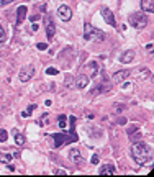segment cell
Instances as JSON below:
<instances>
[{
  "label": "cell",
  "instance_id": "1",
  "mask_svg": "<svg viewBox=\"0 0 154 177\" xmlns=\"http://www.w3.org/2000/svg\"><path fill=\"white\" fill-rule=\"evenodd\" d=\"M131 156L136 161V164L144 166L151 161V156H153V151L146 143L143 141H134L133 146H131Z\"/></svg>",
  "mask_w": 154,
  "mask_h": 177
},
{
  "label": "cell",
  "instance_id": "2",
  "mask_svg": "<svg viewBox=\"0 0 154 177\" xmlns=\"http://www.w3.org/2000/svg\"><path fill=\"white\" fill-rule=\"evenodd\" d=\"M74 125H75V116H71V133H56V135H53V138H54V146L56 148H61L63 144L66 143H74V141H77V135H75V130H74Z\"/></svg>",
  "mask_w": 154,
  "mask_h": 177
},
{
  "label": "cell",
  "instance_id": "3",
  "mask_svg": "<svg viewBox=\"0 0 154 177\" xmlns=\"http://www.w3.org/2000/svg\"><path fill=\"white\" fill-rule=\"evenodd\" d=\"M84 39H87V41H95V39L97 41H103L105 33L94 28L90 23H87V25H84Z\"/></svg>",
  "mask_w": 154,
  "mask_h": 177
},
{
  "label": "cell",
  "instance_id": "4",
  "mask_svg": "<svg viewBox=\"0 0 154 177\" xmlns=\"http://www.w3.org/2000/svg\"><path fill=\"white\" fill-rule=\"evenodd\" d=\"M129 23L136 30H143L148 25V17L144 13H133V15H129Z\"/></svg>",
  "mask_w": 154,
  "mask_h": 177
},
{
  "label": "cell",
  "instance_id": "5",
  "mask_svg": "<svg viewBox=\"0 0 154 177\" xmlns=\"http://www.w3.org/2000/svg\"><path fill=\"white\" fill-rule=\"evenodd\" d=\"M44 26H46V35H48V39H53L54 38V33H56V23L53 20V15H46L44 18Z\"/></svg>",
  "mask_w": 154,
  "mask_h": 177
},
{
  "label": "cell",
  "instance_id": "6",
  "mask_svg": "<svg viewBox=\"0 0 154 177\" xmlns=\"http://www.w3.org/2000/svg\"><path fill=\"white\" fill-rule=\"evenodd\" d=\"M34 75V67L33 66H23L20 69V74H18V77H20L21 82H28L30 79Z\"/></svg>",
  "mask_w": 154,
  "mask_h": 177
},
{
  "label": "cell",
  "instance_id": "7",
  "mask_svg": "<svg viewBox=\"0 0 154 177\" xmlns=\"http://www.w3.org/2000/svg\"><path fill=\"white\" fill-rule=\"evenodd\" d=\"M58 17L63 21H69L72 18V10L67 7V5H61L58 8Z\"/></svg>",
  "mask_w": 154,
  "mask_h": 177
},
{
  "label": "cell",
  "instance_id": "8",
  "mask_svg": "<svg viewBox=\"0 0 154 177\" xmlns=\"http://www.w3.org/2000/svg\"><path fill=\"white\" fill-rule=\"evenodd\" d=\"M102 17H103V20L107 21L110 26H117V21H115V17H113V12L108 8V7H103V8H102Z\"/></svg>",
  "mask_w": 154,
  "mask_h": 177
},
{
  "label": "cell",
  "instance_id": "9",
  "mask_svg": "<svg viewBox=\"0 0 154 177\" xmlns=\"http://www.w3.org/2000/svg\"><path fill=\"white\" fill-rule=\"evenodd\" d=\"M128 75H129V71L125 69V71H118V72H115L112 79H113V82H115V84H121Z\"/></svg>",
  "mask_w": 154,
  "mask_h": 177
},
{
  "label": "cell",
  "instance_id": "10",
  "mask_svg": "<svg viewBox=\"0 0 154 177\" xmlns=\"http://www.w3.org/2000/svg\"><path fill=\"white\" fill-rule=\"evenodd\" d=\"M89 85V75L87 74H80L75 79V87L77 89H85Z\"/></svg>",
  "mask_w": 154,
  "mask_h": 177
},
{
  "label": "cell",
  "instance_id": "11",
  "mask_svg": "<svg viewBox=\"0 0 154 177\" xmlns=\"http://www.w3.org/2000/svg\"><path fill=\"white\" fill-rule=\"evenodd\" d=\"M26 13H28V8H26L25 5H21V7H18V10H17V25H21V23L25 21V18H26Z\"/></svg>",
  "mask_w": 154,
  "mask_h": 177
},
{
  "label": "cell",
  "instance_id": "12",
  "mask_svg": "<svg viewBox=\"0 0 154 177\" xmlns=\"http://www.w3.org/2000/svg\"><path fill=\"white\" fill-rule=\"evenodd\" d=\"M69 157H71V161L74 162V164H77V166L82 162V154H80L79 149H71V152H69Z\"/></svg>",
  "mask_w": 154,
  "mask_h": 177
},
{
  "label": "cell",
  "instance_id": "13",
  "mask_svg": "<svg viewBox=\"0 0 154 177\" xmlns=\"http://www.w3.org/2000/svg\"><path fill=\"white\" fill-rule=\"evenodd\" d=\"M141 10L146 13L154 12V0H141Z\"/></svg>",
  "mask_w": 154,
  "mask_h": 177
},
{
  "label": "cell",
  "instance_id": "14",
  "mask_svg": "<svg viewBox=\"0 0 154 177\" xmlns=\"http://www.w3.org/2000/svg\"><path fill=\"white\" fill-rule=\"evenodd\" d=\"M133 59H134V51L133 49H128V51H125V53L121 54L120 61L123 62V64H128V62H131Z\"/></svg>",
  "mask_w": 154,
  "mask_h": 177
},
{
  "label": "cell",
  "instance_id": "15",
  "mask_svg": "<svg viewBox=\"0 0 154 177\" xmlns=\"http://www.w3.org/2000/svg\"><path fill=\"white\" fill-rule=\"evenodd\" d=\"M98 174H100V176H112V174H115V166H112V164L102 166L100 171H98Z\"/></svg>",
  "mask_w": 154,
  "mask_h": 177
},
{
  "label": "cell",
  "instance_id": "16",
  "mask_svg": "<svg viewBox=\"0 0 154 177\" xmlns=\"http://www.w3.org/2000/svg\"><path fill=\"white\" fill-rule=\"evenodd\" d=\"M25 136L21 135V133H15V143H17V146H23V144H25Z\"/></svg>",
  "mask_w": 154,
  "mask_h": 177
},
{
  "label": "cell",
  "instance_id": "17",
  "mask_svg": "<svg viewBox=\"0 0 154 177\" xmlns=\"http://www.w3.org/2000/svg\"><path fill=\"white\" fill-rule=\"evenodd\" d=\"M128 136H129V140L133 141V143H134V141H139V140H141V133H139V131L134 133V130H133V131H129Z\"/></svg>",
  "mask_w": 154,
  "mask_h": 177
},
{
  "label": "cell",
  "instance_id": "18",
  "mask_svg": "<svg viewBox=\"0 0 154 177\" xmlns=\"http://www.w3.org/2000/svg\"><path fill=\"white\" fill-rule=\"evenodd\" d=\"M12 159H13L12 154H2L0 152V162H10Z\"/></svg>",
  "mask_w": 154,
  "mask_h": 177
},
{
  "label": "cell",
  "instance_id": "19",
  "mask_svg": "<svg viewBox=\"0 0 154 177\" xmlns=\"http://www.w3.org/2000/svg\"><path fill=\"white\" fill-rule=\"evenodd\" d=\"M64 85H66V87H72V85H74V77H72V75H66Z\"/></svg>",
  "mask_w": 154,
  "mask_h": 177
},
{
  "label": "cell",
  "instance_id": "20",
  "mask_svg": "<svg viewBox=\"0 0 154 177\" xmlns=\"http://www.w3.org/2000/svg\"><path fill=\"white\" fill-rule=\"evenodd\" d=\"M7 140H8V133L5 130H0V143H5Z\"/></svg>",
  "mask_w": 154,
  "mask_h": 177
},
{
  "label": "cell",
  "instance_id": "21",
  "mask_svg": "<svg viewBox=\"0 0 154 177\" xmlns=\"http://www.w3.org/2000/svg\"><path fill=\"white\" fill-rule=\"evenodd\" d=\"M66 115H59V128H63V130L66 128Z\"/></svg>",
  "mask_w": 154,
  "mask_h": 177
},
{
  "label": "cell",
  "instance_id": "22",
  "mask_svg": "<svg viewBox=\"0 0 154 177\" xmlns=\"http://www.w3.org/2000/svg\"><path fill=\"white\" fill-rule=\"evenodd\" d=\"M46 74L48 75H56V74H59V71L56 69V67H48V69H46Z\"/></svg>",
  "mask_w": 154,
  "mask_h": 177
},
{
  "label": "cell",
  "instance_id": "23",
  "mask_svg": "<svg viewBox=\"0 0 154 177\" xmlns=\"http://www.w3.org/2000/svg\"><path fill=\"white\" fill-rule=\"evenodd\" d=\"M5 39H7V33H5V30H4V26L0 25V43H4Z\"/></svg>",
  "mask_w": 154,
  "mask_h": 177
},
{
  "label": "cell",
  "instance_id": "24",
  "mask_svg": "<svg viewBox=\"0 0 154 177\" xmlns=\"http://www.w3.org/2000/svg\"><path fill=\"white\" fill-rule=\"evenodd\" d=\"M121 110H125V105H121V103H115V108H113V111H115V113H120Z\"/></svg>",
  "mask_w": 154,
  "mask_h": 177
},
{
  "label": "cell",
  "instance_id": "25",
  "mask_svg": "<svg viewBox=\"0 0 154 177\" xmlns=\"http://www.w3.org/2000/svg\"><path fill=\"white\" fill-rule=\"evenodd\" d=\"M36 48H38L39 51H46V49H48V44H46V43H38Z\"/></svg>",
  "mask_w": 154,
  "mask_h": 177
},
{
  "label": "cell",
  "instance_id": "26",
  "mask_svg": "<svg viewBox=\"0 0 154 177\" xmlns=\"http://www.w3.org/2000/svg\"><path fill=\"white\" fill-rule=\"evenodd\" d=\"M98 161H100L98 154H94V156H92V159H90V162H92V164H97V162H98Z\"/></svg>",
  "mask_w": 154,
  "mask_h": 177
},
{
  "label": "cell",
  "instance_id": "27",
  "mask_svg": "<svg viewBox=\"0 0 154 177\" xmlns=\"http://www.w3.org/2000/svg\"><path fill=\"white\" fill-rule=\"evenodd\" d=\"M34 108H36V105H34V103H31V105H28V110H26V113H28V115H31V111H33Z\"/></svg>",
  "mask_w": 154,
  "mask_h": 177
},
{
  "label": "cell",
  "instance_id": "28",
  "mask_svg": "<svg viewBox=\"0 0 154 177\" xmlns=\"http://www.w3.org/2000/svg\"><path fill=\"white\" fill-rule=\"evenodd\" d=\"M13 0H0V7H5V5H10Z\"/></svg>",
  "mask_w": 154,
  "mask_h": 177
},
{
  "label": "cell",
  "instance_id": "29",
  "mask_svg": "<svg viewBox=\"0 0 154 177\" xmlns=\"http://www.w3.org/2000/svg\"><path fill=\"white\" fill-rule=\"evenodd\" d=\"M30 20H31V21H38V20H39V15H38V13H34V15H31V17H30Z\"/></svg>",
  "mask_w": 154,
  "mask_h": 177
},
{
  "label": "cell",
  "instance_id": "30",
  "mask_svg": "<svg viewBox=\"0 0 154 177\" xmlns=\"http://www.w3.org/2000/svg\"><path fill=\"white\" fill-rule=\"evenodd\" d=\"M54 174H61V176H64V174H67L64 169H58V171H54Z\"/></svg>",
  "mask_w": 154,
  "mask_h": 177
},
{
  "label": "cell",
  "instance_id": "31",
  "mask_svg": "<svg viewBox=\"0 0 154 177\" xmlns=\"http://www.w3.org/2000/svg\"><path fill=\"white\" fill-rule=\"evenodd\" d=\"M118 123H120V125H125L126 123V118H120V120H118Z\"/></svg>",
  "mask_w": 154,
  "mask_h": 177
},
{
  "label": "cell",
  "instance_id": "32",
  "mask_svg": "<svg viewBox=\"0 0 154 177\" xmlns=\"http://www.w3.org/2000/svg\"><path fill=\"white\" fill-rule=\"evenodd\" d=\"M39 10H41V12H46V4L39 5Z\"/></svg>",
  "mask_w": 154,
  "mask_h": 177
},
{
  "label": "cell",
  "instance_id": "33",
  "mask_svg": "<svg viewBox=\"0 0 154 177\" xmlns=\"http://www.w3.org/2000/svg\"><path fill=\"white\" fill-rule=\"evenodd\" d=\"M38 28H39V26H38L36 23H33V26H31V30H33V31H38Z\"/></svg>",
  "mask_w": 154,
  "mask_h": 177
},
{
  "label": "cell",
  "instance_id": "34",
  "mask_svg": "<svg viewBox=\"0 0 154 177\" xmlns=\"http://www.w3.org/2000/svg\"><path fill=\"white\" fill-rule=\"evenodd\" d=\"M21 116H23V118H26V116H30V115L26 113V110H25V111H21Z\"/></svg>",
  "mask_w": 154,
  "mask_h": 177
}]
</instances>
